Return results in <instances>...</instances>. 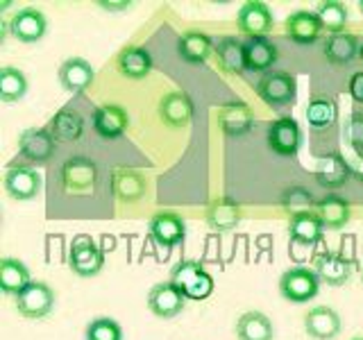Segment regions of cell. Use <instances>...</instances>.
Masks as SVG:
<instances>
[{"label":"cell","mask_w":363,"mask_h":340,"mask_svg":"<svg viewBox=\"0 0 363 340\" xmlns=\"http://www.w3.org/2000/svg\"><path fill=\"white\" fill-rule=\"evenodd\" d=\"M315 213H318V218H320L325 230L336 232V230H343V227L350 222L352 209H350L347 200L338 198V196H327L315 204Z\"/></svg>","instance_id":"25"},{"label":"cell","mask_w":363,"mask_h":340,"mask_svg":"<svg viewBox=\"0 0 363 340\" xmlns=\"http://www.w3.org/2000/svg\"><path fill=\"white\" fill-rule=\"evenodd\" d=\"M359 41L352 37V34L343 32V34H329V39L325 41V57L327 62H332L334 66H343L350 64L359 52Z\"/></svg>","instance_id":"31"},{"label":"cell","mask_w":363,"mask_h":340,"mask_svg":"<svg viewBox=\"0 0 363 340\" xmlns=\"http://www.w3.org/2000/svg\"><path fill=\"white\" fill-rule=\"evenodd\" d=\"M86 340H123V327L113 317H94L86 324Z\"/></svg>","instance_id":"37"},{"label":"cell","mask_w":363,"mask_h":340,"mask_svg":"<svg viewBox=\"0 0 363 340\" xmlns=\"http://www.w3.org/2000/svg\"><path fill=\"white\" fill-rule=\"evenodd\" d=\"M102 266H105V254L94 238L86 234L75 236L68 249V268L79 277H96Z\"/></svg>","instance_id":"4"},{"label":"cell","mask_w":363,"mask_h":340,"mask_svg":"<svg viewBox=\"0 0 363 340\" xmlns=\"http://www.w3.org/2000/svg\"><path fill=\"white\" fill-rule=\"evenodd\" d=\"M352 166L340 154H327L315 164V179L323 188H340L350 179Z\"/></svg>","instance_id":"19"},{"label":"cell","mask_w":363,"mask_h":340,"mask_svg":"<svg viewBox=\"0 0 363 340\" xmlns=\"http://www.w3.org/2000/svg\"><path fill=\"white\" fill-rule=\"evenodd\" d=\"M350 340H363V336H357V338H350Z\"/></svg>","instance_id":"44"},{"label":"cell","mask_w":363,"mask_h":340,"mask_svg":"<svg viewBox=\"0 0 363 340\" xmlns=\"http://www.w3.org/2000/svg\"><path fill=\"white\" fill-rule=\"evenodd\" d=\"M16 309L28 320H41L55 309V293L45 281H32L16 298Z\"/></svg>","instance_id":"7"},{"label":"cell","mask_w":363,"mask_h":340,"mask_svg":"<svg viewBox=\"0 0 363 340\" xmlns=\"http://www.w3.org/2000/svg\"><path fill=\"white\" fill-rule=\"evenodd\" d=\"M359 9H361V11H363V0H361V3H359Z\"/></svg>","instance_id":"45"},{"label":"cell","mask_w":363,"mask_h":340,"mask_svg":"<svg viewBox=\"0 0 363 340\" xmlns=\"http://www.w3.org/2000/svg\"><path fill=\"white\" fill-rule=\"evenodd\" d=\"M218 123L227 136H243L252 130V111L245 102H230L218 111Z\"/></svg>","instance_id":"23"},{"label":"cell","mask_w":363,"mask_h":340,"mask_svg":"<svg viewBox=\"0 0 363 340\" xmlns=\"http://www.w3.org/2000/svg\"><path fill=\"white\" fill-rule=\"evenodd\" d=\"M147 232H150L152 241L162 247L179 245L186 236V222L182 215L173 211H159L155 213L150 222H147Z\"/></svg>","instance_id":"9"},{"label":"cell","mask_w":363,"mask_h":340,"mask_svg":"<svg viewBox=\"0 0 363 340\" xmlns=\"http://www.w3.org/2000/svg\"><path fill=\"white\" fill-rule=\"evenodd\" d=\"M323 232H325V227L315 211L298 213V215H291L289 218V236L293 243L315 245V243H320Z\"/></svg>","instance_id":"20"},{"label":"cell","mask_w":363,"mask_h":340,"mask_svg":"<svg viewBox=\"0 0 363 340\" xmlns=\"http://www.w3.org/2000/svg\"><path fill=\"white\" fill-rule=\"evenodd\" d=\"M30 283H32L30 270L23 261L11 259V256H5L0 261V288H3L5 295H14V298H18Z\"/></svg>","instance_id":"22"},{"label":"cell","mask_w":363,"mask_h":340,"mask_svg":"<svg viewBox=\"0 0 363 340\" xmlns=\"http://www.w3.org/2000/svg\"><path fill=\"white\" fill-rule=\"evenodd\" d=\"M284 32H286V37L293 39L295 43L311 45L318 41V37H320L323 23L313 11L300 9V11H293V14L286 16V21H284Z\"/></svg>","instance_id":"13"},{"label":"cell","mask_w":363,"mask_h":340,"mask_svg":"<svg viewBox=\"0 0 363 340\" xmlns=\"http://www.w3.org/2000/svg\"><path fill=\"white\" fill-rule=\"evenodd\" d=\"M132 3H125V0H123V3H107V0H100V7H105L107 11H118V9H128Z\"/></svg>","instance_id":"41"},{"label":"cell","mask_w":363,"mask_h":340,"mask_svg":"<svg viewBox=\"0 0 363 340\" xmlns=\"http://www.w3.org/2000/svg\"><path fill=\"white\" fill-rule=\"evenodd\" d=\"M204 218H207V225L213 232H230L241 222V207L230 198L213 200L207 207V215Z\"/></svg>","instance_id":"28"},{"label":"cell","mask_w":363,"mask_h":340,"mask_svg":"<svg viewBox=\"0 0 363 340\" xmlns=\"http://www.w3.org/2000/svg\"><path fill=\"white\" fill-rule=\"evenodd\" d=\"M28 94V77L18 68L5 66L0 71V100L3 102H18Z\"/></svg>","instance_id":"34"},{"label":"cell","mask_w":363,"mask_h":340,"mask_svg":"<svg viewBox=\"0 0 363 340\" xmlns=\"http://www.w3.org/2000/svg\"><path fill=\"white\" fill-rule=\"evenodd\" d=\"M236 26L243 34H247L250 39L266 37V34L272 30V26H275V18H272V11L266 3H261V0H250V3H243L241 9H238Z\"/></svg>","instance_id":"8"},{"label":"cell","mask_w":363,"mask_h":340,"mask_svg":"<svg viewBox=\"0 0 363 340\" xmlns=\"http://www.w3.org/2000/svg\"><path fill=\"white\" fill-rule=\"evenodd\" d=\"M306 120H309L311 128L315 130H325L329 125H334L336 120V105L332 98L327 96H318L309 102L306 107Z\"/></svg>","instance_id":"36"},{"label":"cell","mask_w":363,"mask_h":340,"mask_svg":"<svg viewBox=\"0 0 363 340\" xmlns=\"http://www.w3.org/2000/svg\"><path fill=\"white\" fill-rule=\"evenodd\" d=\"M3 184H5V191L11 200L28 202L39 196L43 181L37 170L26 168V166H16V168H9L5 173Z\"/></svg>","instance_id":"11"},{"label":"cell","mask_w":363,"mask_h":340,"mask_svg":"<svg viewBox=\"0 0 363 340\" xmlns=\"http://www.w3.org/2000/svg\"><path fill=\"white\" fill-rule=\"evenodd\" d=\"M175 286L186 295V300L202 302L207 300L216 288V281L207 270L202 268L200 261H179V264L170 270V279Z\"/></svg>","instance_id":"1"},{"label":"cell","mask_w":363,"mask_h":340,"mask_svg":"<svg viewBox=\"0 0 363 340\" xmlns=\"http://www.w3.org/2000/svg\"><path fill=\"white\" fill-rule=\"evenodd\" d=\"M218 64L227 73H241L245 71V48L243 43L234 37H223L218 43L213 45Z\"/></svg>","instance_id":"32"},{"label":"cell","mask_w":363,"mask_h":340,"mask_svg":"<svg viewBox=\"0 0 363 340\" xmlns=\"http://www.w3.org/2000/svg\"><path fill=\"white\" fill-rule=\"evenodd\" d=\"M340 315L332 306H313L304 315V329L313 340H334L340 334Z\"/></svg>","instance_id":"14"},{"label":"cell","mask_w":363,"mask_h":340,"mask_svg":"<svg viewBox=\"0 0 363 340\" xmlns=\"http://www.w3.org/2000/svg\"><path fill=\"white\" fill-rule=\"evenodd\" d=\"M130 128V116L121 105H102L94 113V130L102 139H118Z\"/></svg>","instance_id":"17"},{"label":"cell","mask_w":363,"mask_h":340,"mask_svg":"<svg viewBox=\"0 0 363 340\" xmlns=\"http://www.w3.org/2000/svg\"><path fill=\"white\" fill-rule=\"evenodd\" d=\"M111 184H113V196L121 202L141 200L147 188V181L139 170H128V168H118L111 177Z\"/></svg>","instance_id":"27"},{"label":"cell","mask_w":363,"mask_h":340,"mask_svg":"<svg viewBox=\"0 0 363 340\" xmlns=\"http://www.w3.org/2000/svg\"><path fill=\"white\" fill-rule=\"evenodd\" d=\"M18 152L32 164L48 162L50 154L55 152V136L48 130H26L18 139Z\"/></svg>","instance_id":"15"},{"label":"cell","mask_w":363,"mask_h":340,"mask_svg":"<svg viewBox=\"0 0 363 340\" xmlns=\"http://www.w3.org/2000/svg\"><path fill=\"white\" fill-rule=\"evenodd\" d=\"M96 77L94 66L82 57H71L60 66V82L68 94H82L91 86Z\"/></svg>","instance_id":"16"},{"label":"cell","mask_w":363,"mask_h":340,"mask_svg":"<svg viewBox=\"0 0 363 340\" xmlns=\"http://www.w3.org/2000/svg\"><path fill=\"white\" fill-rule=\"evenodd\" d=\"M350 96L357 102H363V73H354L350 77Z\"/></svg>","instance_id":"40"},{"label":"cell","mask_w":363,"mask_h":340,"mask_svg":"<svg viewBox=\"0 0 363 340\" xmlns=\"http://www.w3.org/2000/svg\"><path fill=\"white\" fill-rule=\"evenodd\" d=\"M118 71L130 79H143L152 71V57L141 45H128L118 55Z\"/></svg>","instance_id":"29"},{"label":"cell","mask_w":363,"mask_h":340,"mask_svg":"<svg viewBox=\"0 0 363 340\" xmlns=\"http://www.w3.org/2000/svg\"><path fill=\"white\" fill-rule=\"evenodd\" d=\"M318 290H320V277H318V272L311 268L295 266V268H289L279 277V295L289 302L304 304L313 300Z\"/></svg>","instance_id":"2"},{"label":"cell","mask_w":363,"mask_h":340,"mask_svg":"<svg viewBox=\"0 0 363 340\" xmlns=\"http://www.w3.org/2000/svg\"><path fill=\"white\" fill-rule=\"evenodd\" d=\"M359 57H361V62H363V45H361V50H359Z\"/></svg>","instance_id":"43"},{"label":"cell","mask_w":363,"mask_h":340,"mask_svg":"<svg viewBox=\"0 0 363 340\" xmlns=\"http://www.w3.org/2000/svg\"><path fill=\"white\" fill-rule=\"evenodd\" d=\"M45 30H48V21L37 7H23L9 21V32L14 34V39L23 43H34L43 39Z\"/></svg>","instance_id":"12"},{"label":"cell","mask_w":363,"mask_h":340,"mask_svg":"<svg viewBox=\"0 0 363 340\" xmlns=\"http://www.w3.org/2000/svg\"><path fill=\"white\" fill-rule=\"evenodd\" d=\"M213 50V43L204 32H184L177 41V52L189 64H204Z\"/></svg>","instance_id":"30"},{"label":"cell","mask_w":363,"mask_h":340,"mask_svg":"<svg viewBox=\"0 0 363 340\" xmlns=\"http://www.w3.org/2000/svg\"><path fill=\"white\" fill-rule=\"evenodd\" d=\"M281 207L289 211V215H298V213H306V211L315 209L313 207V196L302 186H293V188L284 191Z\"/></svg>","instance_id":"38"},{"label":"cell","mask_w":363,"mask_h":340,"mask_svg":"<svg viewBox=\"0 0 363 340\" xmlns=\"http://www.w3.org/2000/svg\"><path fill=\"white\" fill-rule=\"evenodd\" d=\"M345 136L350 147L357 154H363V116L361 113H352L347 125H345Z\"/></svg>","instance_id":"39"},{"label":"cell","mask_w":363,"mask_h":340,"mask_svg":"<svg viewBox=\"0 0 363 340\" xmlns=\"http://www.w3.org/2000/svg\"><path fill=\"white\" fill-rule=\"evenodd\" d=\"M275 327L270 317L261 311H245L236 320V338L238 340H272Z\"/></svg>","instance_id":"26"},{"label":"cell","mask_w":363,"mask_h":340,"mask_svg":"<svg viewBox=\"0 0 363 340\" xmlns=\"http://www.w3.org/2000/svg\"><path fill=\"white\" fill-rule=\"evenodd\" d=\"M159 116L168 128H186L193 118V102L182 91H173L159 102Z\"/></svg>","instance_id":"18"},{"label":"cell","mask_w":363,"mask_h":340,"mask_svg":"<svg viewBox=\"0 0 363 340\" xmlns=\"http://www.w3.org/2000/svg\"><path fill=\"white\" fill-rule=\"evenodd\" d=\"M259 98L266 102L268 107H286L295 102L298 96V82L295 77L284 73V71H272L261 77V82L257 84Z\"/></svg>","instance_id":"5"},{"label":"cell","mask_w":363,"mask_h":340,"mask_svg":"<svg viewBox=\"0 0 363 340\" xmlns=\"http://www.w3.org/2000/svg\"><path fill=\"white\" fill-rule=\"evenodd\" d=\"M315 14L323 23V30H327L329 34H343L347 23V9L343 3H338V0H325V3L318 5Z\"/></svg>","instance_id":"35"},{"label":"cell","mask_w":363,"mask_h":340,"mask_svg":"<svg viewBox=\"0 0 363 340\" xmlns=\"http://www.w3.org/2000/svg\"><path fill=\"white\" fill-rule=\"evenodd\" d=\"M84 132V120L73 109H62L50 120V134L60 141H77Z\"/></svg>","instance_id":"33"},{"label":"cell","mask_w":363,"mask_h":340,"mask_svg":"<svg viewBox=\"0 0 363 340\" xmlns=\"http://www.w3.org/2000/svg\"><path fill=\"white\" fill-rule=\"evenodd\" d=\"M186 295L182 293L173 281L155 283L147 293V309L162 320H173L182 311H184Z\"/></svg>","instance_id":"6"},{"label":"cell","mask_w":363,"mask_h":340,"mask_svg":"<svg viewBox=\"0 0 363 340\" xmlns=\"http://www.w3.org/2000/svg\"><path fill=\"white\" fill-rule=\"evenodd\" d=\"M350 166H352V173L363 181V154H357V162L350 164Z\"/></svg>","instance_id":"42"},{"label":"cell","mask_w":363,"mask_h":340,"mask_svg":"<svg viewBox=\"0 0 363 340\" xmlns=\"http://www.w3.org/2000/svg\"><path fill=\"white\" fill-rule=\"evenodd\" d=\"M302 145V130L293 118H277L268 128V147L279 157H295Z\"/></svg>","instance_id":"10"},{"label":"cell","mask_w":363,"mask_h":340,"mask_svg":"<svg viewBox=\"0 0 363 340\" xmlns=\"http://www.w3.org/2000/svg\"><path fill=\"white\" fill-rule=\"evenodd\" d=\"M245 48V71L264 73L277 62V48L266 37H252L243 43Z\"/></svg>","instance_id":"24"},{"label":"cell","mask_w":363,"mask_h":340,"mask_svg":"<svg viewBox=\"0 0 363 340\" xmlns=\"http://www.w3.org/2000/svg\"><path fill=\"white\" fill-rule=\"evenodd\" d=\"M313 264H315V272H318V277H320V281L329 283V286H343L352 275V264L343 254H336V252L318 254Z\"/></svg>","instance_id":"21"},{"label":"cell","mask_w":363,"mask_h":340,"mask_svg":"<svg viewBox=\"0 0 363 340\" xmlns=\"http://www.w3.org/2000/svg\"><path fill=\"white\" fill-rule=\"evenodd\" d=\"M98 184V166L86 157H73L62 166V188L68 196H89Z\"/></svg>","instance_id":"3"}]
</instances>
